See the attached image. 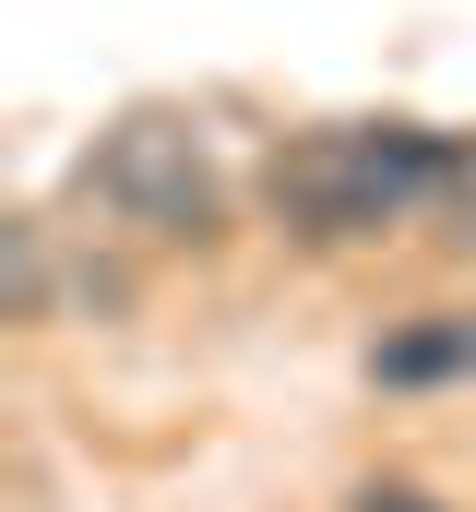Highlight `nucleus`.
I'll return each instance as SVG.
<instances>
[{
  "mask_svg": "<svg viewBox=\"0 0 476 512\" xmlns=\"http://www.w3.org/2000/svg\"><path fill=\"white\" fill-rule=\"evenodd\" d=\"M369 382L417 393V382H476V310H429L417 334H381L369 346Z\"/></svg>",
  "mask_w": 476,
  "mask_h": 512,
  "instance_id": "obj_3",
  "label": "nucleus"
},
{
  "mask_svg": "<svg viewBox=\"0 0 476 512\" xmlns=\"http://www.w3.org/2000/svg\"><path fill=\"white\" fill-rule=\"evenodd\" d=\"M441 239H476V143H465V179H453V203H441Z\"/></svg>",
  "mask_w": 476,
  "mask_h": 512,
  "instance_id": "obj_5",
  "label": "nucleus"
},
{
  "mask_svg": "<svg viewBox=\"0 0 476 512\" xmlns=\"http://www.w3.org/2000/svg\"><path fill=\"white\" fill-rule=\"evenodd\" d=\"M84 203H108L119 227L167 239V251H215L227 239V179L191 108H119L84 155Z\"/></svg>",
  "mask_w": 476,
  "mask_h": 512,
  "instance_id": "obj_2",
  "label": "nucleus"
},
{
  "mask_svg": "<svg viewBox=\"0 0 476 512\" xmlns=\"http://www.w3.org/2000/svg\"><path fill=\"white\" fill-rule=\"evenodd\" d=\"M465 179V143L453 131H417V120H334V131H298L262 179L274 227L310 239V251H357V239H393L417 215H441Z\"/></svg>",
  "mask_w": 476,
  "mask_h": 512,
  "instance_id": "obj_1",
  "label": "nucleus"
},
{
  "mask_svg": "<svg viewBox=\"0 0 476 512\" xmlns=\"http://www.w3.org/2000/svg\"><path fill=\"white\" fill-rule=\"evenodd\" d=\"M346 512H441V501H429V489H405V477H369Z\"/></svg>",
  "mask_w": 476,
  "mask_h": 512,
  "instance_id": "obj_4",
  "label": "nucleus"
}]
</instances>
